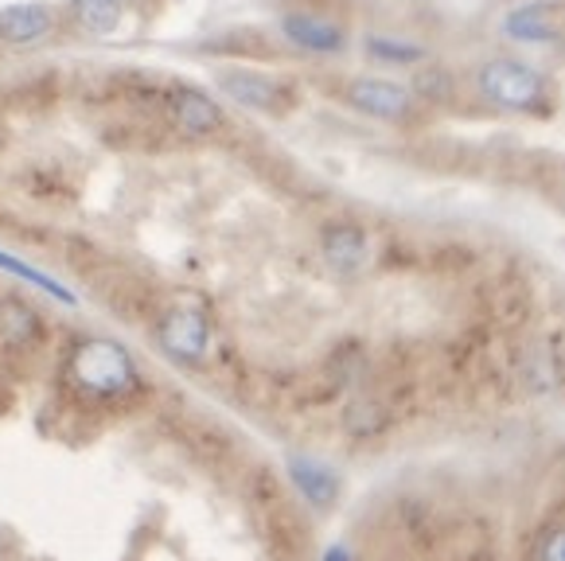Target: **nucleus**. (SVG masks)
<instances>
[{
    "label": "nucleus",
    "instance_id": "nucleus-1",
    "mask_svg": "<svg viewBox=\"0 0 565 561\" xmlns=\"http://www.w3.org/2000/svg\"><path fill=\"white\" fill-rule=\"evenodd\" d=\"M71 379L83 394L98 402H121V398L141 394V371H137L134 351L109 336L78 339L71 351Z\"/></svg>",
    "mask_w": 565,
    "mask_h": 561
},
{
    "label": "nucleus",
    "instance_id": "nucleus-2",
    "mask_svg": "<svg viewBox=\"0 0 565 561\" xmlns=\"http://www.w3.org/2000/svg\"><path fill=\"white\" fill-rule=\"evenodd\" d=\"M476 91L508 114H542L550 106V83L523 59H488L476 71Z\"/></svg>",
    "mask_w": 565,
    "mask_h": 561
},
{
    "label": "nucleus",
    "instance_id": "nucleus-3",
    "mask_svg": "<svg viewBox=\"0 0 565 561\" xmlns=\"http://www.w3.org/2000/svg\"><path fill=\"white\" fill-rule=\"evenodd\" d=\"M343 102L351 109H359L363 117H374V121H391V125H406L417 117V106L422 102L414 98V91L394 78H374V75H359L343 86Z\"/></svg>",
    "mask_w": 565,
    "mask_h": 561
},
{
    "label": "nucleus",
    "instance_id": "nucleus-4",
    "mask_svg": "<svg viewBox=\"0 0 565 561\" xmlns=\"http://www.w3.org/2000/svg\"><path fill=\"white\" fill-rule=\"evenodd\" d=\"M157 343L175 363H203L211 351V320L200 305H172L157 324Z\"/></svg>",
    "mask_w": 565,
    "mask_h": 561
},
{
    "label": "nucleus",
    "instance_id": "nucleus-5",
    "mask_svg": "<svg viewBox=\"0 0 565 561\" xmlns=\"http://www.w3.org/2000/svg\"><path fill=\"white\" fill-rule=\"evenodd\" d=\"M277 32L289 47L305 51V55H320L332 59L348 51V28L332 17H320V12H305V9H289L277 17Z\"/></svg>",
    "mask_w": 565,
    "mask_h": 561
},
{
    "label": "nucleus",
    "instance_id": "nucleus-6",
    "mask_svg": "<svg viewBox=\"0 0 565 561\" xmlns=\"http://www.w3.org/2000/svg\"><path fill=\"white\" fill-rule=\"evenodd\" d=\"M58 32V12L43 0H20V4H4L0 9V43L4 47H40Z\"/></svg>",
    "mask_w": 565,
    "mask_h": 561
},
{
    "label": "nucleus",
    "instance_id": "nucleus-7",
    "mask_svg": "<svg viewBox=\"0 0 565 561\" xmlns=\"http://www.w3.org/2000/svg\"><path fill=\"white\" fill-rule=\"evenodd\" d=\"M320 250H324V262L340 277H355L371 262V234L359 223H351V219H335V223H328L320 231Z\"/></svg>",
    "mask_w": 565,
    "mask_h": 561
},
{
    "label": "nucleus",
    "instance_id": "nucleus-8",
    "mask_svg": "<svg viewBox=\"0 0 565 561\" xmlns=\"http://www.w3.org/2000/svg\"><path fill=\"white\" fill-rule=\"evenodd\" d=\"M218 91L231 102L246 109H258V114H277L285 106V86L277 78L262 75V71H242V66H231V71H218Z\"/></svg>",
    "mask_w": 565,
    "mask_h": 561
},
{
    "label": "nucleus",
    "instance_id": "nucleus-9",
    "mask_svg": "<svg viewBox=\"0 0 565 561\" xmlns=\"http://www.w3.org/2000/svg\"><path fill=\"white\" fill-rule=\"evenodd\" d=\"M168 109H172L175 129L188 133V137H211V133H218L226 125L223 106L200 86H175L168 94Z\"/></svg>",
    "mask_w": 565,
    "mask_h": 561
},
{
    "label": "nucleus",
    "instance_id": "nucleus-10",
    "mask_svg": "<svg viewBox=\"0 0 565 561\" xmlns=\"http://www.w3.org/2000/svg\"><path fill=\"white\" fill-rule=\"evenodd\" d=\"M503 32L515 43H554L562 40V24H557V4L554 0H526L519 9L503 17Z\"/></svg>",
    "mask_w": 565,
    "mask_h": 561
},
{
    "label": "nucleus",
    "instance_id": "nucleus-11",
    "mask_svg": "<svg viewBox=\"0 0 565 561\" xmlns=\"http://www.w3.org/2000/svg\"><path fill=\"white\" fill-rule=\"evenodd\" d=\"M363 55L371 59V63H383V66H422L425 59H429V47L417 40H406V35H394V32H366Z\"/></svg>",
    "mask_w": 565,
    "mask_h": 561
},
{
    "label": "nucleus",
    "instance_id": "nucleus-12",
    "mask_svg": "<svg viewBox=\"0 0 565 561\" xmlns=\"http://www.w3.org/2000/svg\"><path fill=\"white\" fill-rule=\"evenodd\" d=\"M0 339L12 347H35L43 339V320L28 300L4 297L0 300Z\"/></svg>",
    "mask_w": 565,
    "mask_h": 561
},
{
    "label": "nucleus",
    "instance_id": "nucleus-13",
    "mask_svg": "<svg viewBox=\"0 0 565 561\" xmlns=\"http://www.w3.org/2000/svg\"><path fill=\"white\" fill-rule=\"evenodd\" d=\"M67 17L83 35H114L125 20V0H67Z\"/></svg>",
    "mask_w": 565,
    "mask_h": 561
},
{
    "label": "nucleus",
    "instance_id": "nucleus-14",
    "mask_svg": "<svg viewBox=\"0 0 565 561\" xmlns=\"http://www.w3.org/2000/svg\"><path fill=\"white\" fill-rule=\"evenodd\" d=\"M0 269H9L12 277H20V280H28V285H35L40 293H47V297H58L63 305H75V293L71 289H63L55 277H47V273H40L35 265H28V262H20V257H12V254H4L0 250Z\"/></svg>",
    "mask_w": 565,
    "mask_h": 561
},
{
    "label": "nucleus",
    "instance_id": "nucleus-15",
    "mask_svg": "<svg viewBox=\"0 0 565 561\" xmlns=\"http://www.w3.org/2000/svg\"><path fill=\"white\" fill-rule=\"evenodd\" d=\"M414 98L417 102H449L452 98V75H449V66H417L414 71Z\"/></svg>",
    "mask_w": 565,
    "mask_h": 561
}]
</instances>
